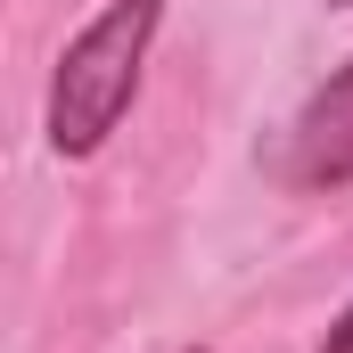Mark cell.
<instances>
[{"instance_id":"6da1fadb","label":"cell","mask_w":353,"mask_h":353,"mask_svg":"<svg viewBox=\"0 0 353 353\" xmlns=\"http://www.w3.org/2000/svg\"><path fill=\"white\" fill-rule=\"evenodd\" d=\"M157 25H165V0H107L66 41V58L50 74V115H41L58 157H90L123 123V107L140 99V66H148Z\"/></svg>"},{"instance_id":"7a4b0ae2","label":"cell","mask_w":353,"mask_h":353,"mask_svg":"<svg viewBox=\"0 0 353 353\" xmlns=\"http://www.w3.org/2000/svg\"><path fill=\"white\" fill-rule=\"evenodd\" d=\"M288 189H353V58L304 99V115L288 123V157H279Z\"/></svg>"},{"instance_id":"3957f363","label":"cell","mask_w":353,"mask_h":353,"mask_svg":"<svg viewBox=\"0 0 353 353\" xmlns=\"http://www.w3.org/2000/svg\"><path fill=\"white\" fill-rule=\"evenodd\" d=\"M321 353H353V304H345V312H337V329L321 337Z\"/></svg>"},{"instance_id":"277c9868","label":"cell","mask_w":353,"mask_h":353,"mask_svg":"<svg viewBox=\"0 0 353 353\" xmlns=\"http://www.w3.org/2000/svg\"><path fill=\"white\" fill-rule=\"evenodd\" d=\"M337 8H345V0H337Z\"/></svg>"}]
</instances>
